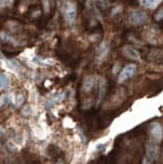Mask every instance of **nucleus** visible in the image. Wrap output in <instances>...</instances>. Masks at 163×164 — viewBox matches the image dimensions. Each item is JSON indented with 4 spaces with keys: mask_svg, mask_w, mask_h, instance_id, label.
I'll return each instance as SVG.
<instances>
[{
    "mask_svg": "<svg viewBox=\"0 0 163 164\" xmlns=\"http://www.w3.org/2000/svg\"><path fill=\"white\" fill-rule=\"evenodd\" d=\"M136 72V66L135 65H127L126 67H124L123 70L120 72L118 77L119 82H124L125 80L129 79L130 77H132L133 75L135 74Z\"/></svg>",
    "mask_w": 163,
    "mask_h": 164,
    "instance_id": "1",
    "label": "nucleus"
},
{
    "mask_svg": "<svg viewBox=\"0 0 163 164\" xmlns=\"http://www.w3.org/2000/svg\"><path fill=\"white\" fill-rule=\"evenodd\" d=\"M147 14L144 11L136 10L135 13H132L129 17V20L132 25H143L147 22Z\"/></svg>",
    "mask_w": 163,
    "mask_h": 164,
    "instance_id": "2",
    "label": "nucleus"
},
{
    "mask_svg": "<svg viewBox=\"0 0 163 164\" xmlns=\"http://www.w3.org/2000/svg\"><path fill=\"white\" fill-rule=\"evenodd\" d=\"M65 19L70 25L74 24L75 19H76V7L72 2L67 3L65 7Z\"/></svg>",
    "mask_w": 163,
    "mask_h": 164,
    "instance_id": "3",
    "label": "nucleus"
},
{
    "mask_svg": "<svg viewBox=\"0 0 163 164\" xmlns=\"http://www.w3.org/2000/svg\"><path fill=\"white\" fill-rule=\"evenodd\" d=\"M150 132L156 142H160L163 139V127L160 123H152L150 126Z\"/></svg>",
    "mask_w": 163,
    "mask_h": 164,
    "instance_id": "4",
    "label": "nucleus"
},
{
    "mask_svg": "<svg viewBox=\"0 0 163 164\" xmlns=\"http://www.w3.org/2000/svg\"><path fill=\"white\" fill-rule=\"evenodd\" d=\"M146 155L151 158H153L154 160L157 159L159 155V148L153 140H148L146 144Z\"/></svg>",
    "mask_w": 163,
    "mask_h": 164,
    "instance_id": "5",
    "label": "nucleus"
},
{
    "mask_svg": "<svg viewBox=\"0 0 163 164\" xmlns=\"http://www.w3.org/2000/svg\"><path fill=\"white\" fill-rule=\"evenodd\" d=\"M123 54L125 55L126 58H132V60H135V61H138L139 60V54L138 50H135V48L132 47H129V46H126V47L123 48Z\"/></svg>",
    "mask_w": 163,
    "mask_h": 164,
    "instance_id": "6",
    "label": "nucleus"
},
{
    "mask_svg": "<svg viewBox=\"0 0 163 164\" xmlns=\"http://www.w3.org/2000/svg\"><path fill=\"white\" fill-rule=\"evenodd\" d=\"M106 95V81L104 78H101L100 82H98V104L103 101L104 96Z\"/></svg>",
    "mask_w": 163,
    "mask_h": 164,
    "instance_id": "7",
    "label": "nucleus"
},
{
    "mask_svg": "<svg viewBox=\"0 0 163 164\" xmlns=\"http://www.w3.org/2000/svg\"><path fill=\"white\" fill-rule=\"evenodd\" d=\"M162 0H141V4L148 8H155L161 3Z\"/></svg>",
    "mask_w": 163,
    "mask_h": 164,
    "instance_id": "8",
    "label": "nucleus"
},
{
    "mask_svg": "<svg viewBox=\"0 0 163 164\" xmlns=\"http://www.w3.org/2000/svg\"><path fill=\"white\" fill-rule=\"evenodd\" d=\"M47 151H48V154L50 155L52 158H59L61 155L63 154V152L60 150V148L57 147V146H54V145L49 146Z\"/></svg>",
    "mask_w": 163,
    "mask_h": 164,
    "instance_id": "9",
    "label": "nucleus"
},
{
    "mask_svg": "<svg viewBox=\"0 0 163 164\" xmlns=\"http://www.w3.org/2000/svg\"><path fill=\"white\" fill-rule=\"evenodd\" d=\"M94 85V77H87L83 82V89L85 91H89Z\"/></svg>",
    "mask_w": 163,
    "mask_h": 164,
    "instance_id": "10",
    "label": "nucleus"
},
{
    "mask_svg": "<svg viewBox=\"0 0 163 164\" xmlns=\"http://www.w3.org/2000/svg\"><path fill=\"white\" fill-rule=\"evenodd\" d=\"M8 85H9V78L6 74H1L0 76V87L1 89L7 88Z\"/></svg>",
    "mask_w": 163,
    "mask_h": 164,
    "instance_id": "11",
    "label": "nucleus"
},
{
    "mask_svg": "<svg viewBox=\"0 0 163 164\" xmlns=\"http://www.w3.org/2000/svg\"><path fill=\"white\" fill-rule=\"evenodd\" d=\"M10 102V96L8 95H4L1 96V107H3L4 105H7Z\"/></svg>",
    "mask_w": 163,
    "mask_h": 164,
    "instance_id": "12",
    "label": "nucleus"
},
{
    "mask_svg": "<svg viewBox=\"0 0 163 164\" xmlns=\"http://www.w3.org/2000/svg\"><path fill=\"white\" fill-rule=\"evenodd\" d=\"M154 160L153 158H151L149 156H147V155H145L144 158H143L142 160V164H153L154 163Z\"/></svg>",
    "mask_w": 163,
    "mask_h": 164,
    "instance_id": "13",
    "label": "nucleus"
},
{
    "mask_svg": "<svg viewBox=\"0 0 163 164\" xmlns=\"http://www.w3.org/2000/svg\"><path fill=\"white\" fill-rule=\"evenodd\" d=\"M24 102V95H19L17 96V107H20Z\"/></svg>",
    "mask_w": 163,
    "mask_h": 164,
    "instance_id": "14",
    "label": "nucleus"
},
{
    "mask_svg": "<svg viewBox=\"0 0 163 164\" xmlns=\"http://www.w3.org/2000/svg\"><path fill=\"white\" fill-rule=\"evenodd\" d=\"M98 51H100V54H101L100 57H103V55L106 54V51H107V44H103V45H102L101 47H100V50H98Z\"/></svg>",
    "mask_w": 163,
    "mask_h": 164,
    "instance_id": "15",
    "label": "nucleus"
},
{
    "mask_svg": "<svg viewBox=\"0 0 163 164\" xmlns=\"http://www.w3.org/2000/svg\"><path fill=\"white\" fill-rule=\"evenodd\" d=\"M155 20H163V9L159 10L158 13H157V14L155 16Z\"/></svg>",
    "mask_w": 163,
    "mask_h": 164,
    "instance_id": "16",
    "label": "nucleus"
},
{
    "mask_svg": "<svg viewBox=\"0 0 163 164\" xmlns=\"http://www.w3.org/2000/svg\"><path fill=\"white\" fill-rule=\"evenodd\" d=\"M31 113V109L30 107H25L24 109H23V115L24 116H29Z\"/></svg>",
    "mask_w": 163,
    "mask_h": 164,
    "instance_id": "17",
    "label": "nucleus"
},
{
    "mask_svg": "<svg viewBox=\"0 0 163 164\" xmlns=\"http://www.w3.org/2000/svg\"><path fill=\"white\" fill-rule=\"evenodd\" d=\"M42 4H43V8H44V10L47 11L48 8H49V0H42Z\"/></svg>",
    "mask_w": 163,
    "mask_h": 164,
    "instance_id": "18",
    "label": "nucleus"
},
{
    "mask_svg": "<svg viewBox=\"0 0 163 164\" xmlns=\"http://www.w3.org/2000/svg\"><path fill=\"white\" fill-rule=\"evenodd\" d=\"M56 164H64V162L63 161H59V162H57Z\"/></svg>",
    "mask_w": 163,
    "mask_h": 164,
    "instance_id": "19",
    "label": "nucleus"
}]
</instances>
